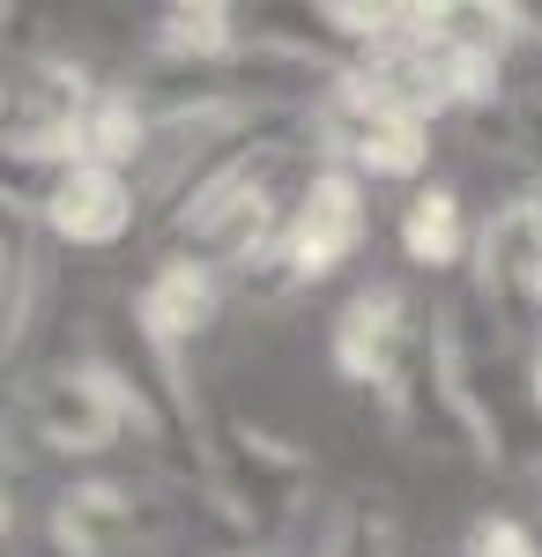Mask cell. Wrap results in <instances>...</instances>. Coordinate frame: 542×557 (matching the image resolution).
I'll return each instance as SVG.
<instances>
[{
	"label": "cell",
	"mask_w": 542,
	"mask_h": 557,
	"mask_svg": "<svg viewBox=\"0 0 542 557\" xmlns=\"http://www.w3.org/2000/svg\"><path fill=\"white\" fill-rule=\"evenodd\" d=\"M201 469H209V491H215V506H223V520L238 535H252V543L275 535V528H291L305 513V498H312V475H320L305 446L246 424V417H215L209 424Z\"/></svg>",
	"instance_id": "cell-1"
},
{
	"label": "cell",
	"mask_w": 542,
	"mask_h": 557,
	"mask_svg": "<svg viewBox=\"0 0 542 557\" xmlns=\"http://www.w3.org/2000/svg\"><path fill=\"white\" fill-rule=\"evenodd\" d=\"M97 89L104 83L67 52L15 60V75H8V164H38V172L83 164V127Z\"/></svg>",
	"instance_id": "cell-2"
},
{
	"label": "cell",
	"mask_w": 542,
	"mask_h": 557,
	"mask_svg": "<svg viewBox=\"0 0 542 557\" xmlns=\"http://www.w3.org/2000/svg\"><path fill=\"white\" fill-rule=\"evenodd\" d=\"M45 528H52L60 557H164L178 535L171 506L141 498L134 483H67Z\"/></svg>",
	"instance_id": "cell-3"
},
{
	"label": "cell",
	"mask_w": 542,
	"mask_h": 557,
	"mask_svg": "<svg viewBox=\"0 0 542 557\" xmlns=\"http://www.w3.org/2000/svg\"><path fill=\"white\" fill-rule=\"evenodd\" d=\"M23 417H30V438H38L45 454H67V461H97V454H112L126 438L120 394H112V380H104L89 357L52 364L45 380H30Z\"/></svg>",
	"instance_id": "cell-4"
},
{
	"label": "cell",
	"mask_w": 542,
	"mask_h": 557,
	"mask_svg": "<svg viewBox=\"0 0 542 557\" xmlns=\"http://www.w3.org/2000/svg\"><path fill=\"white\" fill-rule=\"evenodd\" d=\"M372 238V209H365V178L342 172V164H320V172L297 186L291 223H283V253H291L297 283H328L342 260H357V246Z\"/></svg>",
	"instance_id": "cell-5"
},
{
	"label": "cell",
	"mask_w": 542,
	"mask_h": 557,
	"mask_svg": "<svg viewBox=\"0 0 542 557\" xmlns=\"http://www.w3.org/2000/svg\"><path fill=\"white\" fill-rule=\"evenodd\" d=\"M535 283H542V194H520V201L491 209V223L476 231V305L498 327H520L535 312Z\"/></svg>",
	"instance_id": "cell-6"
},
{
	"label": "cell",
	"mask_w": 542,
	"mask_h": 557,
	"mask_svg": "<svg viewBox=\"0 0 542 557\" xmlns=\"http://www.w3.org/2000/svg\"><path fill=\"white\" fill-rule=\"evenodd\" d=\"M30 215L60 246H120L126 231L141 223V186H134V172H112V164H89L83 157V164L45 178Z\"/></svg>",
	"instance_id": "cell-7"
},
{
	"label": "cell",
	"mask_w": 542,
	"mask_h": 557,
	"mask_svg": "<svg viewBox=\"0 0 542 557\" xmlns=\"http://www.w3.org/2000/svg\"><path fill=\"white\" fill-rule=\"evenodd\" d=\"M215 320H223V275H209L201 260H186V253L157 260L141 275V290H134V335L157 343V349H178L186 357Z\"/></svg>",
	"instance_id": "cell-8"
},
{
	"label": "cell",
	"mask_w": 542,
	"mask_h": 557,
	"mask_svg": "<svg viewBox=\"0 0 542 557\" xmlns=\"http://www.w3.org/2000/svg\"><path fill=\"white\" fill-rule=\"evenodd\" d=\"M246 15L238 8H223V0H171L164 15H157V30H149V52H157V67H194V75H215V67H231L238 52H246L252 30H238Z\"/></svg>",
	"instance_id": "cell-9"
},
{
	"label": "cell",
	"mask_w": 542,
	"mask_h": 557,
	"mask_svg": "<svg viewBox=\"0 0 542 557\" xmlns=\"http://www.w3.org/2000/svg\"><path fill=\"white\" fill-rule=\"evenodd\" d=\"M45 312V238L30 209H8V298H0V343H8V364L15 349H30Z\"/></svg>",
	"instance_id": "cell-10"
},
{
	"label": "cell",
	"mask_w": 542,
	"mask_h": 557,
	"mask_svg": "<svg viewBox=\"0 0 542 557\" xmlns=\"http://www.w3.org/2000/svg\"><path fill=\"white\" fill-rule=\"evenodd\" d=\"M402 253L417 260V268H460V260H476L468 209H460L454 186H423L417 201L402 209Z\"/></svg>",
	"instance_id": "cell-11"
},
{
	"label": "cell",
	"mask_w": 542,
	"mask_h": 557,
	"mask_svg": "<svg viewBox=\"0 0 542 557\" xmlns=\"http://www.w3.org/2000/svg\"><path fill=\"white\" fill-rule=\"evenodd\" d=\"M312 557H402V528H394V513H386L379 498L357 491V498H342V506L328 513Z\"/></svg>",
	"instance_id": "cell-12"
},
{
	"label": "cell",
	"mask_w": 542,
	"mask_h": 557,
	"mask_svg": "<svg viewBox=\"0 0 542 557\" xmlns=\"http://www.w3.org/2000/svg\"><path fill=\"white\" fill-rule=\"evenodd\" d=\"M505 127H513V149L542 172V89H520V97L505 104Z\"/></svg>",
	"instance_id": "cell-13"
},
{
	"label": "cell",
	"mask_w": 542,
	"mask_h": 557,
	"mask_svg": "<svg viewBox=\"0 0 542 557\" xmlns=\"http://www.w3.org/2000/svg\"><path fill=\"white\" fill-rule=\"evenodd\" d=\"M528 409H535V424H542V335L528 343Z\"/></svg>",
	"instance_id": "cell-14"
},
{
	"label": "cell",
	"mask_w": 542,
	"mask_h": 557,
	"mask_svg": "<svg viewBox=\"0 0 542 557\" xmlns=\"http://www.w3.org/2000/svg\"><path fill=\"white\" fill-rule=\"evenodd\" d=\"M535 312H542V283H535Z\"/></svg>",
	"instance_id": "cell-15"
},
{
	"label": "cell",
	"mask_w": 542,
	"mask_h": 557,
	"mask_svg": "<svg viewBox=\"0 0 542 557\" xmlns=\"http://www.w3.org/2000/svg\"><path fill=\"white\" fill-rule=\"evenodd\" d=\"M231 557H260V550H231Z\"/></svg>",
	"instance_id": "cell-16"
}]
</instances>
